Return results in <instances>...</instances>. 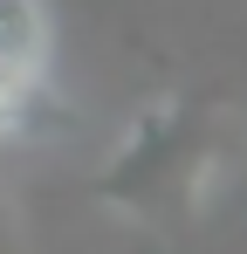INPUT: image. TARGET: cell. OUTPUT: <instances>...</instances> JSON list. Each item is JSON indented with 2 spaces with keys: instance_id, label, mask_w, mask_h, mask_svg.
Listing matches in <instances>:
<instances>
[{
  "instance_id": "2",
  "label": "cell",
  "mask_w": 247,
  "mask_h": 254,
  "mask_svg": "<svg viewBox=\"0 0 247 254\" xmlns=\"http://www.w3.org/2000/svg\"><path fill=\"white\" fill-rule=\"evenodd\" d=\"M0 254H28V248H21V227H14V213H7V199H0Z\"/></svg>"
},
{
  "instance_id": "1",
  "label": "cell",
  "mask_w": 247,
  "mask_h": 254,
  "mask_svg": "<svg viewBox=\"0 0 247 254\" xmlns=\"http://www.w3.org/2000/svg\"><path fill=\"white\" fill-rule=\"evenodd\" d=\"M55 62V21L48 0H0V137L28 124V110L48 89Z\"/></svg>"
}]
</instances>
